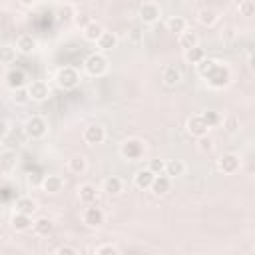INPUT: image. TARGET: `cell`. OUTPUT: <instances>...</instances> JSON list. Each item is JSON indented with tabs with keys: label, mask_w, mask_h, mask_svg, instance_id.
<instances>
[{
	"label": "cell",
	"mask_w": 255,
	"mask_h": 255,
	"mask_svg": "<svg viewBox=\"0 0 255 255\" xmlns=\"http://www.w3.org/2000/svg\"><path fill=\"white\" fill-rule=\"evenodd\" d=\"M54 82H56V86H58L60 90L70 92V90H76V88L80 86L82 74H80V70L74 68V66H62V68H58V72H56V76H54Z\"/></svg>",
	"instance_id": "obj_1"
},
{
	"label": "cell",
	"mask_w": 255,
	"mask_h": 255,
	"mask_svg": "<svg viewBox=\"0 0 255 255\" xmlns=\"http://www.w3.org/2000/svg\"><path fill=\"white\" fill-rule=\"evenodd\" d=\"M48 120L40 114H34L30 118H26L24 122V135L32 141H38V139H44L48 135Z\"/></svg>",
	"instance_id": "obj_2"
},
{
	"label": "cell",
	"mask_w": 255,
	"mask_h": 255,
	"mask_svg": "<svg viewBox=\"0 0 255 255\" xmlns=\"http://www.w3.org/2000/svg\"><path fill=\"white\" fill-rule=\"evenodd\" d=\"M205 82L211 90H223L231 84V70L225 62H219L207 76H205Z\"/></svg>",
	"instance_id": "obj_3"
},
{
	"label": "cell",
	"mask_w": 255,
	"mask_h": 255,
	"mask_svg": "<svg viewBox=\"0 0 255 255\" xmlns=\"http://www.w3.org/2000/svg\"><path fill=\"white\" fill-rule=\"evenodd\" d=\"M108 68H110V60L106 58L104 52H94V54H90V56L84 60V72H86L88 76H92V78L104 76V74L108 72Z\"/></svg>",
	"instance_id": "obj_4"
},
{
	"label": "cell",
	"mask_w": 255,
	"mask_h": 255,
	"mask_svg": "<svg viewBox=\"0 0 255 255\" xmlns=\"http://www.w3.org/2000/svg\"><path fill=\"white\" fill-rule=\"evenodd\" d=\"M143 153H145V143L139 137H126L120 143V155L128 161H137L143 157Z\"/></svg>",
	"instance_id": "obj_5"
},
{
	"label": "cell",
	"mask_w": 255,
	"mask_h": 255,
	"mask_svg": "<svg viewBox=\"0 0 255 255\" xmlns=\"http://www.w3.org/2000/svg\"><path fill=\"white\" fill-rule=\"evenodd\" d=\"M82 223L90 229H100L106 223V213L102 207H98L96 203H90L82 209Z\"/></svg>",
	"instance_id": "obj_6"
},
{
	"label": "cell",
	"mask_w": 255,
	"mask_h": 255,
	"mask_svg": "<svg viewBox=\"0 0 255 255\" xmlns=\"http://www.w3.org/2000/svg\"><path fill=\"white\" fill-rule=\"evenodd\" d=\"M26 90H28V96H30V102H46L50 96H52V88L46 80H30L26 84Z\"/></svg>",
	"instance_id": "obj_7"
},
{
	"label": "cell",
	"mask_w": 255,
	"mask_h": 255,
	"mask_svg": "<svg viewBox=\"0 0 255 255\" xmlns=\"http://www.w3.org/2000/svg\"><path fill=\"white\" fill-rule=\"evenodd\" d=\"M137 18H139V22L141 24H145V26H153L159 18H161V8H159V4L157 2H143L141 6H139V10H137Z\"/></svg>",
	"instance_id": "obj_8"
},
{
	"label": "cell",
	"mask_w": 255,
	"mask_h": 255,
	"mask_svg": "<svg viewBox=\"0 0 255 255\" xmlns=\"http://www.w3.org/2000/svg\"><path fill=\"white\" fill-rule=\"evenodd\" d=\"M217 169L223 175H233V173H237L241 169V157L237 153H233V151H227L217 159Z\"/></svg>",
	"instance_id": "obj_9"
},
{
	"label": "cell",
	"mask_w": 255,
	"mask_h": 255,
	"mask_svg": "<svg viewBox=\"0 0 255 255\" xmlns=\"http://www.w3.org/2000/svg\"><path fill=\"white\" fill-rule=\"evenodd\" d=\"M106 128L102 124H90L84 128L82 131V139L88 143V145H100L106 141Z\"/></svg>",
	"instance_id": "obj_10"
},
{
	"label": "cell",
	"mask_w": 255,
	"mask_h": 255,
	"mask_svg": "<svg viewBox=\"0 0 255 255\" xmlns=\"http://www.w3.org/2000/svg\"><path fill=\"white\" fill-rule=\"evenodd\" d=\"M28 74L22 70V68H10L4 76V84L8 90H16V88H26L28 84Z\"/></svg>",
	"instance_id": "obj_11"
},
{
	"label": "cell",
	"mask_w": 255,
	"mask_h": 255,
	"mask_svg": "<svg viewBox=\"0 0 255 255\" xmlns=\"http://www.w3.org/2000/svg\"><path fill=\"white\" fill-rule=\"evenodd\" d=\"M76 195H78V199H80L82 205H90V203H96V201H98V197H100V187L94 185V183H90V181H86V183H80V185H78Z\"/></svg>",
	"instance_id": "obj_12"
},
{
	"label": "cell",
	"mask_w": 255,
	"mask_h": 255,
	"mask_svg": "<svg viewBox=\"0 0 255 255\" xmlns=\"http://www.w3.org/2000/svg\"><path fill=\"white\" fill-rule=\"evenodd\" d=\"M64 177L62 175H58V173H48V175H44L42 177V181H40V189L44 191V193H48V195H56V193H60L62 189H64Z\"/></svg>",
	"instance_id": "obj_13"
},
{
	"label": "cell",
	"mask_w": 255,
	"mask_h": 255,
	"mask_svg": "<svg viewBox=\"0 0 255 255\" xmlns=\"http://www.w3.org/2000/svg\"><path fill=\"white\" fill-rule=\"evenodd\" d=\"M171 177L169 175H165V173H157V175H153V179H151V185H149V189L147 191H151L155 197H163V195H167L169 191H171Z\"/></svg>",
	"instance_id": "obj_14"
},
{
	"label": "cell",
	"mask_w": 255,
	"mask_h": 255,
	"mask_svg": "<svg viewBox=\"0 0 255 255\" xmlns=\"http://www.w3.org/2000/svg\"><path fill=\"white\" fill-rule=\"evenodd\" d=\"M185 129H187V133L193 135V137H201V135H207V133H209V128H207V124L203 122L201 114L189 116L187 122H185Z\"/></svg>",
	"instance_id": "obj_15"
},
{
	"label": "cell",
	"mask_w": 255,
	"mask_h": 255,
	"mask_svg": "<svg viewBox=\"0 0 255 255\" xmlns=\"http://www.w3.org/2000/svg\"><path fill=\"white\" fill-rule=\"evenodd\" d=\"M14 48H16L18 54L30 56V54H34V52L38 50V40H36V36H32V34H20V36L16 38Z\"/></svg>",
	"instance_id": "obj_16"
},
{
	"label": "cell",
	"mask_w": 255,
	"mask_h": 255,
	"mask_svg": "<svg viewBox=\"0 0 255 255\" xmlns=\"http://www.w3.org/2000/svg\"><path fill=\"white\" fill-rule=\"evenodd\" d=\"M102 191L110 197H116V195H122L124 191V179L120 175H108L104 177L102 181Z\"/></svg>",
	"instance_id": "obj_17"
},
{
	"label": "cell",
	"mask_w": 255,
	"mask_h": 255,
	"mask_svg": "<svg viewBox=\"0 0 255 255\" xmlns=\"http://www.w3.org/2000/svg\"><path fill=\"white\" fill-rule=\"evenodd\" d=\"M118 44H120V38H118V34L116 32H108V30H104L102 32V36L98 38V42H96V46H98V52H112L114 48H118Z\"/></svg>",
	"instance_id": "obj_18"
},
{
	"label": "cell",
	"mask_w": 255,
	"mask_h": 255,
	"mask_svg": "<svg viewBox=\"0 0 255 255\" xmlns=\"http://www.w3.org/2000/svg\"><path fill=\"white\" fill-rule=\"evenodd\" d=\"M161 80L167 88H175L179 82H181V70L175 66V64H167L161 72Z\"/></svg>",
	"instance_id": "obj_19"
},
{
	"label": "cell",
	"mask_w": 255,
	"mask_h": 255,
	"mask_svg": "<svg viewBox=\"0 0 255 255\" xmlns=\"http://www.w3.org/2000/svg\"><path fill=\"white\" fill-rule=\"evenodd\" d=\"M197 22H199L201 26H205V28H213V26L219 22V14H217L215 8L205 6V8H201V10L197 12Z\"/></svg>",
	"instance_id": "obj_20"
},
{
	"label": "cell",
	"mask_w": 255,
	"mask_h": 255,
	"mask_svg": "<svg viewBox=\"0 0 255 255\" xmlns=\"http://www.w3.org/2000/svg\"><path fill=\"white\" fill-rule=\"evenodd\" d=\"M32 215H26V213H18V211H14V215H12V219H10V225H12V229L14 231H18V233H24V231H30L32 229Z\"/></svg>",
	"instance_id": "obj_21"
},
{
	"label": "cell",
	"mask_w": 255,
	"mask_h": 255,
	"mask_svg": "<svg viewBox=\"0 0 255 255\" xmlns=\"http://www.w3.org/2000/svg\"><path fill=\"white\" fill-rule=\"evenodd\" d=\"M16 165H18V153L14 149H4L0 153V169L10 173L16 169Z\"/></svg>",
	"instance_id": "obj_22"
},
{
	"label": "cell",
	"mask_w": 255,
	"mask_h": 255,
	"mask_svg": "<svg viewBox=\"0 0 255 255\" xmlns=\"http://www.w3.org/2000/svg\"><path fill=\"white\" fill-rule=\"evenodd\" d=\"M185 171H187V163L183 159H169V161H165V171L163 173L169 175L171 179L185 175Z\"/></svg>",
	"instance_id": "obj_23"
},
{
	"label": "cell",
	"mask_w": 255,
	"mask_h": 255,
	"mask_svg": "<svg viewBox=\"0 0 255 255\" xmlns=\"http://www.w3.org/2000/svg\"><path fill=\"white\" fill-rule=\"evenodd\" d=\"M151 179H153V173H151L147 167L137 169V171L133 173V187H137V189H141V191H147L149 185H151Z\"/></svg>",
	"instance_id": "obj_24"
},
{
	"label": "cell",
	"mask_w": 255,
	"mask_h": 255,
	"mask_svg": "<svg viewBox=\"0 0 255 255\" xmlns=\"http://www.w3.org/2000/svg\"><path fill=\"white\" fill-rule=\"evenodd\" d=\"M14 211H18V213H26V215H34V213L38 211V203H36V199L24 195V197H18V199H16Z\"/></svg>",
	"instance_id": "obj_25"
},
{
	"label": "cell",
	"mask_w": 255,
	"mask_h": 255,
	"mask_svg": "<svg viewBox=\"0 0 255 255\" xmlns=\"http://www.w3.org/2000/svg\"><path fill=\"white\" fill-rule=\"evenodd\" d=\"M52 229H54V221L50 217H38L32 221V231L40 237H48L52 233Z\"/></svg>",
	"instance_id": "obj_26"
},
{
	"label": "cell",
	"mask_w": 255,
	"mask_h": 255,
	"mask_svg": "<svg viewBox=\"0 0 255 255\" xmlns=\"http://www.w3.org/2000/svg\"><path fill=\"white\" fill-rule=\"evenodd\" d=\"M104 30H106V28H104L100 22L92 20V22H90L86 28H82V36H84V40H86V42H94V44H96V42H98V38L102 36V32H104Z\"/></svg>",
	"instance_id": "obj_27"
},
{
	"label": "cell",
	"mask_w": 255,
	"mask_h": 255,
	"mask_svg": "<svg viewBox=\"0 0 255 255\" xmlns=\"http://www.w3.org/2000/svg\"><path fill=\"white\" fill-rule=\"evenodd\" d=\"M66 165H68V169H70L72 173L82 175V173H86V169H88V159H86L82 153H76V155L68 157Z\"/></svg>",
	"instance_id": "obj_28"
},
{
	"label": "cell",
	"mask_w": 255,
	"mask_h": 255,
	"mask_svg": "<svg viewBox=\"0 0 255 255\" xmlns=\"http://www.w3.org/2000/svg\"><path fill=\"white\" fill-rule=\"evenodd\" d=\"M187 20L183 18V16H169L167 20H165V30L167 32H171V34H181L183 30H187Z\"/></svg>",
	"instance_id": "obj_29"
},
{
	"label": "cell",
	"mask_w": 255,
	"mask_h": 255,
	"mask_svg": "<svg viewBox=\"0 0 255 255\" xmlns=\"http://www.w3.org/2000/svg\"><path fill=\"white\" fill-rule=\"evenodd\" d=\"M177 44H179V48H183V50H187V48H193V46H197L199 44V36L193 32V30H183L181 34H177Z\"/></svg>",
	"instance_id": "obj_30"
},
{
	"label": "cell",
	"mask_w": 255,
	"mask_h": 255,
	"mask_svg": "<svg viewBox=\"0 0 255 255\" xmlns=\"http://www.w3.org/2000/svg\"><path fill=\"white\" fill-rule=\"evenodd\" d=\"M207 56V52H205V48H201L199 44L197 46H193V48H187V50H183V60L187 62V64H199L203 58Z\"/></svg>",
	"instance_id": "obj_31"
},
{
	"label": "cell",
	"mask_w": 255,
	"mask_h": 255,
	"mask_svg": "<svg viewBox=\"0 0 255 255\" xmlns=\"http://www.w3.org/2000/svg\"><path fill=\"white\" fill-rule=\"evenodd\" d=\"M16 56H18V52H16V48L12 44H2L0 46V64L2 66L14 64L16 62Z\"/></svg>",
	"instance_id": "obj_32"
},
{
	"label": "cell",
	"mask_w": 255,
	"mask_h": 255,
	"mask_svg": "<svg viewBox=\"0 0 255 255\" xmlns=\"http://www.w3.org/2000/svg\"><path fill=\"white\" fill-rule=\"evenodd\" d=\"M217 64H219V60H215V58H207V56H205L199 64H195V70H197V74H199L201 78H205Z\"/></svg>",
	"instance_id": "obj_33"
},
{
	"label": "cell",
	"mask_w": 255,
	"mask_h": 255,
	"mask_svg": "<svg viewBox=\"0 0 255 255\" xmlns=\"http://www.w3.org/2000/svg\"><path fill=\"white\" fill-rule=\"evenodd\" d=\"M201 118H203V122L207 124L209 129L221 126V120H223V116H221L219 112H215V110H205V112H201Z\"/></svg>",
	"instance_id": "obj_34"
},
{
	"label": "cell",
	"mask_w": 255,
	"mask_h": 255,
	"mask_svg": "<svg viewBox=\"0 0 255 255\" xmlns=\"http://www.w3.org/2000/svg\"><path fill=\"white\" fill-rule=\"evenodd\" d=\"M10 100H12V104H16V106H26V104L30 102L28 90H26V88H16V90H10Z\"/></svg>",
	"instance_id": "obj_35"
},
{
	"label": "cell",
	"mask_w": 255,
	"mask_h": 255,
	"mask_svg": "<svg viewBox=\"0 0 255 255\" xmlns=\"http://www.w3.org/2000/svg\"><path fill=\"white\" fill-rule=\"evenodd\" d=\"M197 139V149L201 151V153H211L213 151V147H215V141H213V137L207 133V135H201V137H195Z\"/></svg>",
	"instance_id": "obj_36"
},
{
	"label": "cell",
	"mask_w": 255,
	"mask_h": 255,
	"mask_svg": "<svg viewBox=\"0 0 255 255\" xmlns=\"http://www.w3.org/2000/svg\"><path fill=\"white\" fill-rule=\"evenodd\" d=\"M94 253H96V255H120L122 249H120L116 243H102V245L94 247Z\"/></svg>",
	"instance_id": "obj_37"
},
{
	"label": "cell",
	"mask_w": 255,
	"mask_h": 255,
	"mask_svg": "<svg viewBox=\"0 0 255 255\" xmlns=\"http://www.w3.org/2000/svg\"><path fill=\"white\" fill-rule=\"evenodd\" d=\"M221 124H223L227 133H237L239 131V118L237 116H227V118L221 120Z\"/></svg>",
	"instance_id": "obj_38"
},
{
	"label": "cell",
	"mask_w": 255,
	"mask_h": 255,
	"mask_svg": "<svg viewBox=\"0 0 255 255\" xmlns=\"http://www.w3.org/2000/svg\"><path fill=\"white\" fill-rule=\"evenodd\" d=\"M147 169H149L153 175L163 173V171H165V159H161V157H151V159H147Z\"/></svg>",
	"instance_id": "obj_39"
},
{
	"label": "cell",
	"mask_w": 255,
	"mask_h": 255,
	"mask_svg": "<svg viewBox=\"0 0 255 255\" xmlns=\"http://www.w3.org/2000/svg\"><path fill=\"white\" fill-rule=\"evenodd\" d=\"M237 12H239V16L249 18V16H253L255 6H253V2H251V0H241V2L237 4Z\"/></svg>",
	"instance_id": "obj_40"
},
{
	"label": "cell",
	"mask_w": 255,
	"mask_h": 255,
	"mask_svg": "<svg viewBox=\"0 0 255 255\" xmlns=\"http://www.w3.org/2000/svg\"><path fill=\"white\" fill-rule=\"evenodd\" d=\"M219 38H221V42H223V44H231V42H235V40H237V30H235L233 26H225V28L221 30Z\"/></svg>",
	"instance_id": "obj_41"
},
{
	"label": "cell",
	"mask_w": 255,
	"mask_h": 255,
	"mask_svg": "<svg viewBox=\"0 0 255 255\" xmlns=\"http://www.w3.org/2000/svg\"><path fill=\"white\" fill-rule=\"evenodd\" d=\"M92 20H94V18H92L88 12H76V14H74V22H76L78 28H86Z\"/></svg>",
	"instance_id": "obj_42"
},
{
	"label": "cell",
	"mask_w": 255,
	"mask_h": 255,
	"mask_svg": "<svg viewBox=\"0 0 255 255\" xmlns=\"http://www.w3.org/2000/svg\"><path fill=\"white\" fill-rule=\"evenodd\" d=\"M78 253H80V249L74 245H68V243L56 247V255H78Z\"/></svg>",
	"instance_id": "obj_43"
},
{
	"label": "cell",
	"mask_w": 255,
	"mask_h": 255,
	"mask_svg": "<svg viewBox=\"0 0 255 255\" xmlns=\"http://www.w3.org/2000/svg\"><path fill=\"white\" fill-rule=\"evenodd\" d=\"M8 133H10V124H8L4 118H0V141H2V139H6V137H8Z\"/></svg>",
	"instance_id": "obj_44"
},
{
	"label": "cell",
	"mask_w": 255,
	"mask_h": 255,
	"mask_svg": "<svg viewBox=\"0 0 255 255\" xmlns=\"http://www.w3.org/2000/svg\"><path fill=\"white\" fill-rule=\"evenodd\" d=\"M74 14H76V12H74L70 6H66V8H62V10L58 12V18H60V20H70V18L74 20Z\"/></svg>",
	"instance_id": "obj_45"
},
{
	"label": "cell",
	"mask_w": 255,
	"mask_h": 255,
	"mask_svg": "<svg viewBox=\"0 0 255 255\" xmlns=\"http://www.w3.org/2000/svg\"><path fill=\"white\" fill-rule=\"evenodd\" d=\"M22 6H26V8H32V6H36L38 4V0H18Z\"/></svg>",
	"instance_id": "obj_46"
}]
</instances>
